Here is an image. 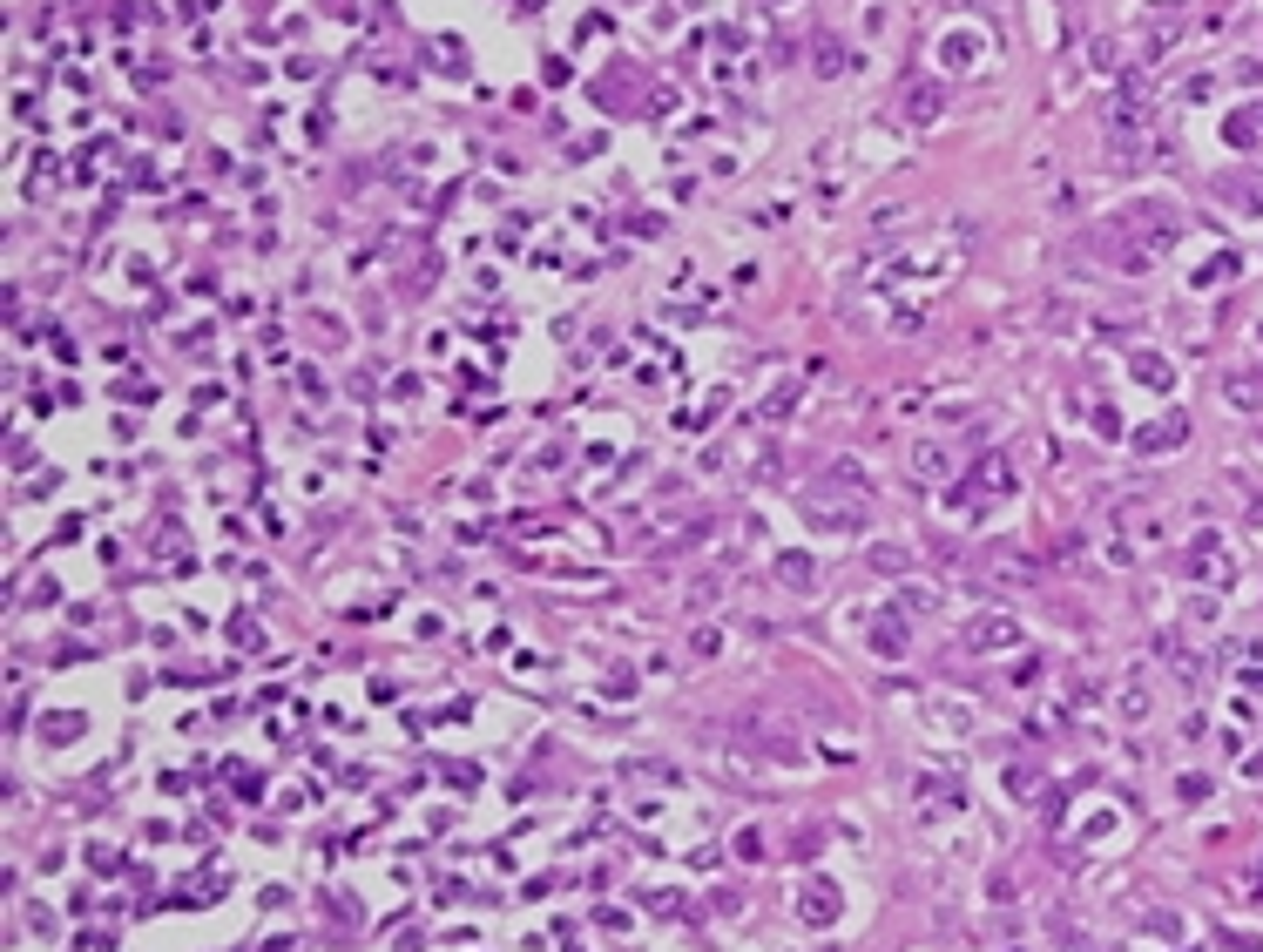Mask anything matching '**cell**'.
Returning <instances> with one entry per match:
<instances>
[{"mask_svg":"<svg viewBox=\"0 0 1263 952\" xmlns=\"http://www.w3.org/2000/svg\"><path fill=\"white\" fill-rule=\"evenodd\" d=\"M966 642H973V648H1007V642H1014V621L987 615V621H973V628H966Z\"/></svg>","mask_w":1263,"mask_h":952,"instance_id":"cell-1","label":"cell"}]
</instances>
